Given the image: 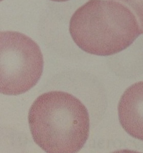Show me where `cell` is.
I'll return each instance as SVG.
<instances>
[{
  "instance_id": "obj_1",
  "label": "cell",
  "mask_w": 143,
  "mask_h": 153,
  "mask_svg": "<svg viewBox=\"0 0 143 153\" xmlns=\"http://www.w3.org/2000/svg\"><path fill=\"white\" fill-rule=\"evenodd\" d=\"M28 121L34 142L47 153H76L89 137L88 110L66 92L51 91L39 96L29 108Z\"/></svg>"
},
{
  "instance_id": "obj_2",
  "label": "cell",
  "mask_w": 143,
  "mask_h": 153,
  "mask_svg": "<svg viewBox=\"0 0 143 153\" xmlns=\"http://www.w3.org/2000/svg\"><path fill=\"white\" fill-rule=\"evenodd\" d=\"M69 31L81 49L101 56L122 51L142 34L131 10L114 0H89L73 14Z\"/></svg>"
},
{
  "instance_id": "obj_3",
  "label": "cell",
  "mask_w": 143,
  "mask_h": 153,
  "mask_svg": "<svg viewBox=\"0 0 143 153\" xmlns=\"http://www.w3.org/2000/svg\"><path fill=\"white\" fill-rule=\"evenodd\" d=\"M0 91L17 95L29 91L39 80L44 60L39 46L21 33H0Z\"/></svg>"
},
{
  "instance_id": "obj_4",
  "label": "cell",
  "mask_w": 143,
  "mask_h": 153,
  "mask_svg": "<svg viewBox=\"0 0 143 153\" xmlns=\"http://www.w3.org/2000/svg\"><path fill=\"white\" fill-rule=\"evenodd\" d=\"M118 112L120 123L125 131L143 141V81L126 90L119 101Z\"/></svg>"
},
{
  "instance_id": "obj_5",
  "label": "cell",
  "mask_w": 143,
  "mask_h": 153,
  "mask_svg": "<svg viewBox=\"0 0 143 153\" xmlns=\"http://www.w3.org/2000/svg\"><path fill=\"white\" fill-rule=\"evenodd\" d=\"M129 6L137 16L143 33V0H117Z\"/></svg>"
},
{
  "instance_id": "obj_6",
  "label": "cell",
  "mask_w": 143,
  "mask_h": 153,
  "mask_svg": "<svg viewBox=\"0 0 143 153\" xmlns=\"http://www.w3.org/2000/svg\"><path fill=\"white\" fill-rule=\"evenodd\" d=\"M52 1L57 2H62L66 1L69 0H50Z\"/></svg>"
}]
</instances>
